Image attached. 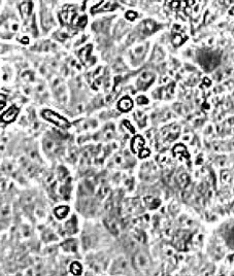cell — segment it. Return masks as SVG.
<instances>
[{
	"label": "cell",
	"mask_w": 234,
	"mask_h": 276,
	"mask_svg": "<svg viewBox=\"0 0 234 276\" xmlns=\"http://www.w3.org/2000/svg\"><path fill=\"white\" fill-rule=\"evenodd\" d=\"M155 27H156V24L153 21H151V20L143 22V23L140 25V29H139L140 34L143 35V36H147V35L153 33V32L155 31Z\"/></svg>",
	"instance_id": "5"
},
{
	"label": "cell",
	"mask_w": 234,
	"mask_h": 276,
	"mask_svg": "<svg viewBox=\"0 0 234 276\" xmlns=\"http://www.w3.org/2000/svg\"><path fill=\"white\" fill-rule=\"evenodd\" d=\"M62 247L64 248L66 252H76V243L74 240H69L62 244Z\"/></svg>",
	"instance_id": "16"
},
{
	"label": "cell",
	"mask_w": 234,
	"mask_h": 276,
	"mask_svg": "<svg viewBox=\"0 0 234 276\" xmlns=\"http://www.w3.org/2000/svg\"><path fill=\"white\" fill-rule=\"evenodd\" d=\"M180 131V129L177 126H173V127H170V128L165 129L164 131L162 132V134H163V136H164L165 138H167V139L170 141V140H173L177 137Z\"/></svg>",
	"instance_id": "6"
},
{
	"label": "cell",
	"mask_w": 234,
	"mask_h": 276,
	"mask_svg": "<svg viewBox=\"0 0 234 276\" xmlns=\"http://www.w3.org/2000/svg\"><path fill=\"white\" fill-rule=\"evenodd\" d=\"M132 264L135 269L145 270L150 267V259L143 252H137L133 257Z\"/></svg>",
	"instance_id": "2"
},
{
	"label": "cell",
	"mask_w": 234,
	"mask_h": 276,
	"mask_svg": "<svg viewBox=\"0 0 234 276\" xmlns=\"http://www.w3.org/2000/svg\"><path fill=\"white\" fill-rule=\"evenodd\" d=\"M109 187H107V185H102L101 187H100L99 191H98V196H99V198L103 199V198L106 197V195L109 194Z\"/></svg>",
	"instance_id": "20"
},
{
	"label": "cell",
	"mask_w": 234,
	"mask_h": 276,
	"mask_svg": "<svg viewBox=\"0 0 234 276\" xmlns=\"http://www.w3.org/2000/svg\"><path fill=\"white\" fill-rule=\"evenodd\" d=\"M184 41H185V37H184L183 35H180V34H175L174 36H173V38H172V42H173V44H174L175 47L180 46V44H182Z\"/></svg>",
	"instance_id": "21"
},
{
	"label": "cell",
	"mask_w": 234,
	"mask_h": 276,
	"mask_svg": "<svg viewBox=\"0 0 234 276\" xmlns=\"http://www.w3.org/2000/svg\"><path fill=\"white\" fill-rule=\"evenodd\" d=\"M178 184H180V188H186L189 184V176L187 174H185V173H183V174H180V176H178Z\"/></svg>",
	"instance_id": "19"
},
{
	"label": "cell",
	"mask_w": 234,
	"mask_h": 276,
	"mask_svg": "<svg viewBox=\"0 0 234 276\" xmlns=\"http://www.w3.org/2000/svg\"><path fill=\"white\" fill-rule=\"evenodd\" d=\"M18 114H19V109L17 107L12 106L8 110H6V112H4L3 115H2V120L6 123H11L16 119Z\"/></svg>",
	"instance_id": "8"
},
{
	"label": "cell",
	"mask_w": 234,
	"mask_h": 276,
	"mask_svg": "<svg viewBox=\"0 0 234 276\" xmlns=\"http://www.w3.org/2000/svg\"><path fill=\"white\" fill-rule=\"evenodd\" d=\"M200 61H203L202 65L205 68H207V70H210L219 64V57L218 55L213 54V53H208V54L204 53L203 56L200 58Z\"/></svg>",
	"instance_id": "3"
},
{
	"label": "cell",
	"mask_w": 234,
	"mask_h": 276,
	"mask_svg": "<svg viewBox=\"0 0 234 276\" xmlns=\"http://www.w3.org/2000/svg\"><path fill=\"white\" fill-rule=\"evenodd\" d=\"M5 105V97L4 95H0V109Z\"/></svg>",
	"instance_id": "31"
},
{
	"label": "cell",
	"mask_w": 234,
	"mask_h": 276,
	"mask_svg": "<svg viewBox=\"0 0 234 276\" xmlns=\"http://www.w3.org/2000/svg\"><path fill=\"white\" fill-rule=\"evenodd\" d=\"M231 179V174L229 171H223L222 172V180L224 182H229V180Z\"/></svg>",
	"instance_id": "27"
},
{
	"label": "cell",
	"mask_w": 234,
	"mask_h": 276,
	"mask_svg": "<svg viewBox=\"0 0 234 276\" xmlns=\"http://www.w3.org/2000/svg\"><path fill=\"white\" fill-rule=\"evenodd\" d=\"M143 52H145V46H140V47H135L134 52H133V55H134L135 57H140L143 55Z\"/></svg>",
	"instance_id": "25"
},
{
	"label": "cell",
	"mask_w": 234,
	"mask_h": 276,
	"mask_svg": "<svg viewBox=\"0 0 234 276\" xmlns=\"http://www.w3.org/2000/svg\"><path fill=\"white\" fill-rule=\"evenodd\" d=\"M67 174H68V172H67V170L65 169L64 167H60L59 168V176H60V178H61V179L65 178Z\"/></svg>",
	"instance_id": "28"
},
{
	"label": "cell",
	"mask_w": 234,
	"mask_h": 276,
	"mask_svg": "<svg viewBox=\"0 0 234 276\" xmlns=\"http://www.w3.org/2000/svg\"><path fill=\"white\" fill-rule=\"evenodd\" d=\"M143 145H145V140H143L140 136H136L132 140L131 147L134 152H139V150L142 149Z\"/></svg>",
	"instance_id": "11"
},
{
	"label": "cell",
	"mask_w": 234,
	"mask_h": 276,
	"mask_svg": "<svg viewBox=\"0 0 234 276\" xmlns=\"http://www.w3.org/2000/svg\"><path fill=\"white\" fill-rule=\"evenodd\" d=\"M104 208H105V210H110L112 209V200H109V201L106 202V204L104 205Z\"/></svg>",
	"instance_id": "32"
},
{
	"label": "cell",
	"mask_w": 234,
	"mask_h": 276,
	"mask_svg": "<svg viewBox=\"0 0 234 276\" xmlns=\"http://www.w3.org/2000/svg\"><path fill=\"white\" fill-rule=\"evenodd\" d=\"M134 238H135V240L136 241H138V242H142V243H145V233L143 232H139V231H137V232H135L134 233Z\"/></svg>",
	"instance_id": "23"
},
{
	"label": "cell",
	"mask_w": 234,
	"mask_h": 276,
	"mask_svg": "<svg viewBox=\"0 0 234 276\" xmlns=\"http://www.w3.org/2000/svg\"><path fill=\"white\" fill-rule=\"evenodd\" d=\"M82 244H83L84 249H88V248L90 247V245H91V239H90V237L88 235H83Z\"/></svg>",
	"instance_id": "22"
},
{
	"label": "cell",
	"mask_w": 234,
	"mask_h": 276,
	"mask_svg": "<svg viewBox=\"0 0 234 276\" xmlns=\"http://www.w3.org/2000/svg\"><path fill=\"white\" fill-rule=\"evenodd\" d=\"M122 160H123L122 156H118V157H115V164H121V163H122Z\"/></svg>",
	"instance_id": "33"
},
{
	"label": "cell",
	"mask_w": 234,
	"mask_h": 276,
	"mask_svg": "<svg viewBox=\"0 0 234 276\" xmlns=\"http://www.w3.org/2000/svg\"><path fill=\"white\" fill-rule=\"evenodd\" d=\"M91 49H92L91 46H88L86 47H84L82 51H80V54H79V56H80V59H82V61L84 62L87 66H90L89 61H92V60H90V56H91ZM92 63L94 64V61H92Z\"/></svg>",
	"instance_id": "7"
},
{
	"label": "cell",
	"mask_w": 234,
	"mask_h": 276,
	"mask_svg": "<svg viewBox=\"0 0 234 276\" xmlns=\"http://www.w3.org/2000/svg\"><path fill=\"white\" fill-rule=\"evenodd\" d=\"M68 212H69V208L67 206H60L55 210V214H56L59 219L65 217L67 214H68Z\"/></svg>",
	"instance_id": "14"
},
{
	"label": "cell",
	"mask_w": 234,
	"mask_h": 276,
	"mask_svg": "<svg viewBox=\"0 0 234 276\" xmlns=\"http://www.w3.org/2000/svg\"><path fill=\"white\" fill-rule=\"evenodd\" d=\"M128 269V262L127 260H125L124 258H120L119 260L115 262V269L112 270L114 274H124V273Z\"/></svg>",
	"instance_id": "4"
},
{
	"label": "cell",
	"mask_w": 234,
	"mask_h": 276,
	"mask_svg": "<svg viewBox=\"0 0 234 276\" xmlns=\"http://www.w3.org/2000/svg\"><path fill=\"white\" fill-rule=\"evenodd\" d=\"M145 204H147L150 208H152V209L157 208L161 203L159 199H156V198H153V197H145Z\"/></svg>",
	"instance_id": "13"
},
{
	"label": "cell",
	"mask_w": 234,
	"mask_h": 276,
	"mask_svg": "<svg viewBox=\"0 0 234 276\" xmlns=\"http://www.w3.org/2000/svg\"><path fill=\"white\" fill-rule=\"evenodd\" d=\"M118 106H119V108L121 110H123V111H128V110L131 109L133 106L132 100L128 97L123 98V99L119 102V105H118Z\"/></svg>",
	"instance_id": "12"
},
{
	"label": "cell",
	"mask_w": 234,
	"mask_h": 276,
	"mask_svg": "<svg viewBox=\"0 0 234 276\" xmlns=\"http://www.w3.org/2000/svg\"><path fill=\"white\" fill-rule=\"evenodd\" d=\"M154 79H155V75L153 73H151V72H143L139 77V85H143L145 86L143 89H145V88L148 87V85H151L154 82Z\"/></svg>",
	"instance_id": "9"
},
{
	"label": "cell",
	"mask_w": 234,
	"mask_h": 276,
	"mask_svg": "<svg viewBox=\"0 0 234 276\" xmlns=\"http://www.w3.org/2000/svg\"><path fill=\"white\" fill-rule=\"evenodd\" d=\"M136 117H137V122L139 123L141 126H143V124L145 123V121H147V117H145V114H143V112H140V111H138V112H136Z\"/></svg>",
	"instance_id": "24"
},
{
	"label": "cell",
	"mask_w": 234,
	"mask_h": 276,
	"mask_svg": "<svg viewBox=\"0 0 234 276\" xmlns=\"http://www.w3.org/2000/svg\"><path fill=\"white\" fill-rule=\"evenodd\" d=\"M104 224L106 226V228L109 230L110 233H112L114 235H119L120 233V229H119V226L115 223V220H114L112 219H106L104 220Z\"/></svg>",
	"instance_id": "10"
},
{
	"label": "cell",
	"mask_w": 234,
	"mask_h": 276,
	"mask_svg": "<svg viewBox=\"0 0 234 276\" xmlns=\"http://www.w3.org/2000/svg\"><path fill=\"white\" fill-rule=\"evenodd\" d=\"M65 229H66V231L68 233L76 232V219H75V217H73L68 223H67L66 226H65Z\"/></svg>",
	"instance_id": "15"
},
{
	"label": "cell",
	"mask_w": 234,
	"mask_h": 276,
	"mask_svg": "<svg viewBox=\"0 0 234 276\" xmlns=\"http://www.w3.org/2000/svg\"><path fill=\"white\" fill-rule=\"evenodd\" d=\"M42 117H44L46 120H47V121L56 124L58 127L63 128V129H66V128L70 127L69 122L67 121L66 119L60 117L59 114H55V112L52 111V110H44V111L42 112Z\"/></svg>",
	"instance_id": "1"
},
{
	"label": "cell",
	"mask_w": 234,
	"mask_h": 276,
	"mask_svg": "<svg viewBox=\"0 0 234 276\" xmlns=\"http://www.w3.org/2000/svg\"><path fill=\"white\" fill-rule=\"evenodd\" d=\"M137 102H138V103H139V104H148V100L145 97H143V96H139V97H137Z\"/></svg>",
	"instance_id": "29"
},
{
	"label": "cell",
	"mask_w": 234,
	"mask_h": 276,
	"mask_svg": "<svg viewBox=\"0 0 234 276\" xmlns=\"http://www.w3.org/2000/svg\"><path fill=\"white\" fill-rule=\"evenodd\" d=\"M125 248L128 250H132L136 248V242L135 241H127L125 243Z\"/></svg>",
	"instance_id": "26"
},
{
	"label": "cell",
	"mask_w": 234,
	"mask_h": 276,
	"mask_svg": "<svg viewBox=\"0 0 234 276\" xmlns=\"http://www.w3.org/2000/svg\"><path fill=\"white\" fill-rule=\"evenodd\" d=\"M126 18H127L128 20H131V21H133V20L136 18V14H135L134 11H129V12L126 14Z\"/></svg>",
	"instance_id": "30"
},
{
	"label": "cell",
	"mask_w": 234,
	"mask_h": 276,
	"mask_svg": "<svg viewBox=\"0 0 234 276\" xmlns=\"http://www.w3.org/2000/svg\"><path fill=\"white\" fill-rule=\"evenodd\" d=\"M70 267H71V268H70V271H71V272L73 273V274L79 275V274H80V273H82L83 268H82V265H80V263H77V262L72 263Z\"/></svg>",
	"instance_id": "18"
},
{
	"label": "cell",
	"mask_w": 234,
	"mask_h": 276,
	"mask_svg": "<svg viewBox=\"0 0 234 276\" xmlns=\"http://www.w3.org/2000/svg\"><path fill=\"white\" fill-rule=\"evenodd\" d=\"M31 7L32 5L29 3V2H26V3H23L20 7L21 9V14L24 18H27L30 14V11H31Z\"/></svg>",
	"instance_id": "17"
}]
</instances>
